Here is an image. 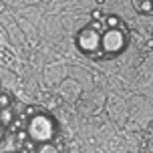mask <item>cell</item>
<instances>
[{
	"label": "cell",
	"instance_id": "obj_1",
	"mask_svg": "<svg viewBox=\"0 0 153 153\" xmlns=\"http://www.w3.org/2000/svg\"><path fill=\"white\" fill-rule=\"evenodd\" d=\"M26 131H28V139L34 143H48L53 141L54 133H56V123L45 113L30 115V119L26 123Z\"/></svg>",
	"mask_w": 153,
	"mask_h": 153
},
{
	"label": "cell",
	"instance_id": "obj_2",
	"mask_svg": "<svg viewBox=\"0 0 153 153\" xmlns=\"http://www.w3.org/2000/svg\"><path fill=\"white\" fill-rule=\"evenodd\" d=\"M127 45V32H123L121 28H107L103 32V40H101V48L111 56V54L121 53Z\"/></svg>",
	"mask_w": 153,
	"mask_h": 153
},
{
	"label": "cell",
	"instance_id": "obj_3",
	"mask_svg": "<svg viewBox=\"0 0 153 153\" xmlns=\"http://www.w3.org/2000/svg\"><path fill=\"white\" fill-rule=\"evenodd\" d=\"M101 40H103V34L99 30H95L91 26H87L76 34V46L87 54H93L101 51Z\"/></svg>",
	"mask_w": 153,
	"mask_h": 153
},
{
	"label": "cell",
	"instance_id": "obj_4",
	"mask_svg": "<svg viewBox=\"0 0 153 153\" xmlns=\"http://www.w3.org/2000/svg\"><path fill=\"white\" fill-rule=\"evenodd\" d=\"M12 119H14V113H12V109H10V107H4L2 111H0V125H2V129L10 127Z\"/></svg>",
	"mask_w": 153,
	"mask_h": 153
},
{
	"label": "cell",
	"instance_id": "obj_5",
	"mask_svg": "<svg viewBox=\"0 0 153 153\" xmlns=\"http://www.w3.org/2000/svg\"><path fill=\"white\" fill-rule=\"evenodd\" d=\"M105 26H107V28H119V26H121V18L115 16V14H109L107 18H105Z\"/></svg>",
	"mask_w": 153,
	"mask_h": 153
},
{
	"label": "cell",
	"instance_id": "obj_6",
	"mask_svg": "<svg viewBox=\"0 0 153 153\" xmlns=\"http://www.w3.org/2000/svg\"><path fill=\"white\" fill-rule=\"evenodd\" d=\"M10 103H12V97H10V93H4L2 91V95H0V107H10Z\"/></svg>",
	"mask_w": 153,
	"mask_h": 153
},
{
	"label": "cell",
	"instance_id": "obj_7",
	"mask_svg": "<svg viewBox=\"0 0 153 153\" xmlns=\"http://www.w3.org/2000/svg\"><path fill=\"white\" fill-rule=\"evenodd\" d=\"M91 18H93V20H103V22H105V18H107V16L97 8V10H93V12H91Z\"/></svg>",
	"mask_w": 153,
	"mask_h": 153
},
{
	"label": "cell",
	"instance_id": "obj_8",
	"mask_svg": "<svg viewBox=\"0 0 153 153\" xmlns=\"http://www.w3.org/2000/svg\"><path fill=\"white\" fill-rule=\"evenodd\" d=\"M103 26H105L103 20H93V22H91V28H95V30H99V32H105V30H103Z\"/></svg>",
	"mask_w": 153,
	"mask_h": 153
},
{
	"label": "cell",
	"instance_id": "obj_9",
	"mask_svg": "<svg viewBox=\"0 0 153 153\" xmlns=\"http://www.w3.org/2000/svg\"><path fill=\"white\" fill-rule=\"evenodd\" d=\"M38 151H42V153H48V151H56V147H38Z\"/></svg>",
	"mask_w": 153,
	"mask_h": 153
},
{
	"label": "cell",
	"instance_id": "obj_10",
	"mask_svg": "<svg viewBox=\"0 0 153 153\" xmlns=\"http://www.w3.org/2000/svg\"><path fill=\"white\" fill-rule=\"evenodd\" d=\"M145 46H147V48H151V46H153V38H151V40H147V45H145Z\"/></svg>",
	"mask_w": 153,
	"mask_h": 153
},
{
	"label": "cell",
	"instance_id": "obj_11",
	"mask_svg": "<svg viewBox=\"0 0 153 153\" xmlns=\"http://www.w3.org/2000/svg\"><path fill=\"white\" fill-rule=\"evenodd\" d=\"M97 2H99V4H103V2H105V0H97Z\"/></svg>",
	"mask_w": 153,
	"mask_h": 153
}]
</instances>
